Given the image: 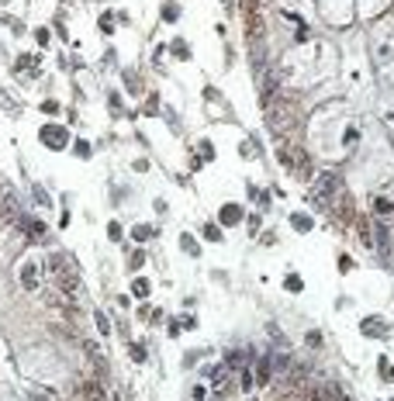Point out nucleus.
Segmentation results:
<instances>
[{"label": "nucleus", "instance_id": "1", "mask_svg": "<svg viewBox=\"0 0 394 401\" xmlns=\"http://www.w3.org/2000/svg\"><path fill=\"white\" fill-rule=\"evenodd\" d=\"M45 266H49V273H52V284H56L62 294H69V298L80 294V273H76V266H73V260H69L66 253L49 256Z\"/></svg>", "mask_w": 394, "mask_h": 401}, {"label": "nucleus", "instance_id": "2", "mask_svg": "<svg viewBox=\"0 0 394 401\" xmlns=\"http://www.w3.org/2000/svg\"><path fill=\"white\" fill-rule=\"evenodd\" d=\"M0 221H4V225L21 221V204H18V197H14L11 190L4 194V200H0Z\"/></svg>", "mask_w": 394, "mask_h": 401}, {"label": "nucleus", "instance_id": "3", "mask_svg": "<svg viewBox=\"0 0 394 401\" xmlns=\"http://www.w3.org/2000/svg\"><path fill=\"white\" fill-rule=\"evenodd\" d=\"M42 142H49V149H62L66 145V132L49 125V128H42Z\"/></svg>", "mask_w": 394, "mask_h": 401}, {"label": "nucleus", "instance_id": "4", "mask_svg": "<svg viewBox=\"0 0 394 401\" xmlns=\"http://www.w3.org/2000/svg\"><path fill=\"white\" fill-rule=\"evenodd\" d=\"M83 398L87 401H104V384L100 381H83Z\"/></svg>", "mask_w": 394, "mask_h": 401}, {"label": "nucleus", "instance_id": "5", "mask_svg": "<svg viewBox=\"0 0 394 401\" xmlns=\"http://www.w3.org/2000/svg\"><path fill=\"white\" fill-rule=\"evenodd\" d=\"M21 284H24L28 291L38 287V266H35V263H24V266H21Z\"/></svg>", "mask_w": 394, "mask_h": 401}, {"label": "nucleus", "instance_id": "6", "mask_svg": "<svg viewBox=\"0 0 394 401\" xmlns=\"http://www.w3.org/2000/svg\"><path fill=\"white\" fill-rule=\"evenodd\" d=\"M384 329H387V325L380 322V318H370V322H363V332H370V336H380Z\"/></svg>", "mask_w": 394, "mask_h": 401}, {"label": "nucleus", "instance_id": "7", "mask_svg": "<svg viewBox=\"0 0 394 401\" xmlns=\"http://www.w3.org/2000/svg\"><path fill=\"white\" fill-rule=\"evenodd\" d=\"M28 235H31V239H45V225H42V221H31V225H28Z\"/></svg>", "mask_w": 394, "mask_h": 401}, {"label": "nucleus", "instance_id": "8", "mask_svg": "<svg viewBox=\"0 0 394 401\" xmlns=\"http://www.w3.org/2000/svg\"><path fill=\"white\" fill-rule=\"evenodd\" d=\"M132 291H135L138 298H145V294H149V280H142V277H138L135 284H132Z\"/></svg>", "mask_w": 394, "mask_h": 401}, {"label": "nucleus", "instance_id": "9", "mask_svg": "<svg viewBox=\"0 0 394 401\" xmlns=\"http://www.w3.org/2000/svg\"><path fill=\"white\" fill-rule=\"evenodd\" d=\"M294 228H297V232H308V228H311V218H304V215H294Z\"/></svg>", "mask_w": 394, "mask_h": 401}, {"label": "nucleus", "instance_id": "10", "mask_svg": "<svg viewBox=\"0 0 394 401\" xmlns=\"http://www.w3.org/2000/svg\"><path fill=\"white\" fill-rule=\"evenodd\" d=\"M221 221H239V208H225L221 211Z\"/></svg>", "mask_w": 394, "mask_h": 401}, {"label": "nucleus", "instance_id": "11", "mask_svg": "<svg viewBox=\"0 0 394 401\" xmlns=\"http://www.w3.org/2000/svg\"><path fill=\"white\" fill-rule=\"evenodd\" d=\"M132 235H135V239H138V242H142V239H149V235H152V228H149V225H138V228H135Z\"/></svg>", "mask_w": 394, "mask_h": 401}, {"label": "nucleus", "instance_id": "12", "mask_svg": "<svg viewBox=\"0 0 394 401\" xmlns=\"http://www.w3.org/2000/svg\"><path fill=\"white\" fill-rule=\"evenodd\" d=\"M163 18H166V21H173V18H177V4H166V11H163Z\"/></svg>", "mask_w": 394, "mask_h": 401}, {"label": "nucleus", "instance_id": "13", "mask_svg": "<svg viewBox=\"0 0 394 401\" xmlns=\"http://www.w3.org/2000/svg\"><path fill=\"white\" fill-rule=\"evenodd\" d=\"M377 208H380V211H391V208H394V200H387V197H380V200H377Z\"/></svg>", "mask_w": 394, "mask_h": 401}, {"label": "nucleus", "instance_id": "14", "mask_svg": "<svg viewBox=\"0 0 394 401\" xmlns=\"http://www.w3.org/2000/svg\"><path fill=\"white\" fill-rule=\"evenodd\" d=\"M180 246H183L187 253H194V239H190V235H183V239H180Z\"/></svg>", "mask_w": 394, "mask_h": 401}, {"label": "nucleus", "instance_id": "15", "mask_svg": "<svg viewBox=\"0 0 394 401\" xmlns=\"http://www.w3.org/2000/svg\"><path fill=\"white\" fill-rule=\"evenodd\" d=\"M287 291H301V280L297 277H287Z\"/></svg>", "mask_w": 394, "mask_h": 401}, {"label": "nucleus", "instance_id": "16", "mask_svg": "<svg viewBox=\"0 0 394 401\" xmlns=\"http://www.w3.org/2000/svg\"><path fill=\"white\" fill-rule=\"evenodd\" d=\"M97 325H100V332H104V336L111 332V325H107V318H104V315H97Z\"/></svg>", "mask_w": 394, "mask_h": 401}, {"label": "nucleus", "instance_id": "17", "mask_svg": "<svg viewBox=\"0 0 394 401\" xmlns=\"http://www.w3.org/2000/svg\"><path fill=\"white\" fill-rule=\"evenodd\" d=\"M335 401H349V398H346V394H339V391H335Z\"/></svg>", "mask_w": 394, "mask_h": 401}]
</instances>
